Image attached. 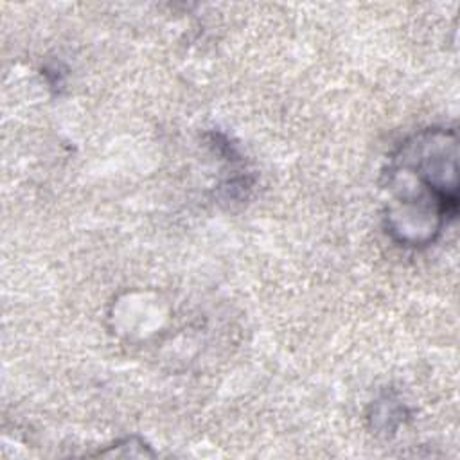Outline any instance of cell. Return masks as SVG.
<instances>
[{
  "instance_id": "1",
  "label": "cell",
  "mask_w": 460,
  "mask_h": 460,
  "mask_svg": "<svg viewBox=\"0 0 460 460\" xmlns=\"http://www.w3.org/2000/svg\"><path fill=\"white\" fill-rule=\"evenodd\" d=\"M388 232L410 246L433 241L456 214L455 133L433 128L406 140L388 169Z\"/></svg>"
}]
</instances>
